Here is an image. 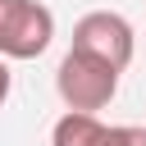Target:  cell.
<instances>
[{"label":"cell","mask_w":146,"mask_h":146,"mask_svg":"<svg viewBox=\"0 0 146 146\" xmlns=\"http://www.w3.org/2000/svg\"><path fill=\"white\" fill-rule=\"evenodd\" d=\"M55 91L59 100L68 105V114H96L114 100L119 91V68L82 55V50H68L59 59V73H55Z\"/></svg>","instance_id":"6da1fadb"},{"label":"cell","mask_w":146,"mask_h":146,"mask_svg":"<svg viewBox=\"0 0 146 146\" xmlns=\"http://www.w3.org/2000/svg\"><path fill=\"white\" fill-rule=\"evenodd\" d=\"M55 41V14L41 0H0V59H36Z\"/></svg>","instance_id":"7a4b0ae2"},{"label":"cell","mask_w":146,"mask_h":146,"mask_svg":"<svg viewBox=\"0 0 146 146\" xmlns=\"http://www.w3.org/2000/svg\"><path fill=\"white\" fill-rule=\"evenodd\" d=\"M68 50H82L110 68H128L132 64V50H137V36H132V23L114 9H91L73 23V46Z\"/></svg>","instance_id":"3957f363"},{"label":"cell","mask_w":146,"mask_h":146,"mask_svg":"<svg viewBox=\"0 0 146 146\" xmlns=\"http://www.w3.org/2000/svg\"><path fill=\"white\" fill-rule=\"evenodd\" d=\"M50 146H146V128L100 123L96 114H64L50 128Z\"/></svg>","instance_id":"277c9868"},{"label":"cell","mask_w":146,"mask_h":146,"mask_svg":"<svg viewBox=\"0 0 146 146\" xmlns=\"http://www.w3.org/2000/svg\"><path fill=\"white\" fill-rule=\"evenodd\" d=\"M9 87H14V73H9V64L0 59V105L9 100Z\"/></svg>","instance_id":"5b68a950"}]
</instances>
